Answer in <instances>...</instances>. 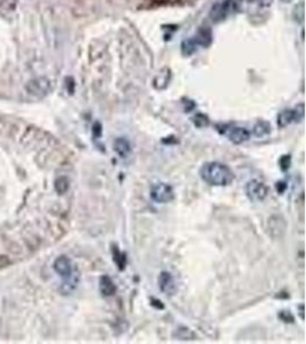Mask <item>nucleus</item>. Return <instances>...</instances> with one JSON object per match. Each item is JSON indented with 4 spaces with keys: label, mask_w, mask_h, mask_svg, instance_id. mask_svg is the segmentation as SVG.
<instances>
[{
    "label": "nucleus",
    "mask_w": 306,
    "mask_h": 344,
    "mask_svg": "<svg viewBox=\"0 0 306 344\" xmlns=\"http://www.w3.org/2000/svg\"><path fill=\"white\" fill-rule=\"evenodd\" d=\"M192 121H193L194 125L196 126V128H207V126L210 125V119L208 117L207 115H204V114H196V115L194 116L193 118H192Z\"/></svg>",
    "instance_id": "nucleus-18"
},
{
    "label": "nucleus",
    "mask_w": 306,
    "mask_h": 344,
    "mask_svg": "<svg viewBox=\"0 0 306 344\" xmlns=\"http://www.w3.org/2000/svg\"><path fill=\"white\" fill-rule=\"evenodd\" d=\"M113 150L118 154L119 157L125 159V157H128L129 155H130L131 151H132L130 141H129L126 138H123V137L116 138L115 141H113Z\"/></svg>",
    "instance_id": "nucleus-11"
},
{
    "label": "nucleus",
    "mask_w": 306,
    "mask_h": 344,
    "mask_svg": "<svg viewBox=\"0 0 306 344\" xmlns=\"http://www.w3.org/2000/svg\"><path fill=\"white\" fill-rule=\"evenodd\" d=\"M27 92L34 98H44L50 92L52 84L50 81L46 77H37L29 81V83L25 85Z\"/></svg>",
    "instance_id": "nucleus-6"
},
{
    "label": "nucleus",
    "mask_w": 306,
    "mask_h": 344,
    "mask_svg": "<svg viewBox=\"0 0 306 344\" xmlns=\"http://www.w3.org/2000/svg\"><path fill=\"white\" fill-rule=\"evenodd\" d=\"M150 198L156 203H168L175 198V191L166 182H156L150 188Z\"/></svg>",
    "instance_id": "nucleus-4"
},
{
    "label": "nucleus",
    "mask_w": 306,
    "mask_h": 344,
    "mask_svg": "<svg viewBox=\"0 0 306 344\" xmlns=\"http://www.w3.org/2000/svg\"><path fill=\"white\" fill-rule=\"evenodd\" d=\"M112 255L113 263L117 265L118 270H125L126 263H128V257H126L125 252L121 251V249L118 248L117 245H112Z\"/></svg>",
    "instance_id": "nucleus-13"
},
{
    "label": "nucleus",
    "mask_w": 306,
    "mask_h": 344,
    "mask_svg": "<svg viewBox=\"0 0 306 344\" xmlns=\"http://www.w3.org/2000/svg\"><path fill=\"white\" fill-rule=\"evenodd\" d=\"M220 134L226 135L229 141L235 145H241L249 140L250 138V131L242 126H236L232 124H218L216 126Z\"/></svg>",
    "instance_id": "nucleus-2"
},
{
    "label": "nucleus",
    "mask_w": 306,
    "mask_h": 344,
    "mask_svg": "<svg viewBox=\"0 0 306 344\" xmlns=\"http://www.w3.org/2000/svg\"><path fill=\"white\" fill-rule=\"evenodd\" d=\"M173 337L180 341H193L196 339L197 336L191 328L186 326H179L175 332H173Z\"/></svg>",
    "instance_id": "nucleus-14"
},
{
    "label": "nucleus",
    "mask_w": 306,
    "mask_h": 344,
    "mask_svg": "<svg viewBox=\"0 0 306 344\" xmlns=\"http://www.w3.org/2000/svg\"><path fill=\"white\" fill-rule=\"evenodd\" d=\"M281 1H282V2H290V1H291V0H281Z\"/></svg>",
    "instance_id": "nucleus-28"
},
{
    "label": "nucleus",
    "mask_w": 306,
    "mask_h": 344,
    "mask_svg": "<svg viewBox=\"0 0 306 344\" xmlns=\"http://www.w3.org/2000/svg\"><path fill=\"white\" fill-rule=\"evenodd\" d=\"M150 304H151V307H154L155 309H157V310H163V309H164V304L162 303V301H160V299H157V298L151 297L150 298Z\"/></svg>",
    "instance_id": "nucleus-24"
},
{
    "label": "nucleus",
    "mask_w": 306,
    "mask_h": 344,
    "mask_svg": "<svg viewBox=\"0 0 306 344\" xmlns=\"http://www.w3.org/2000/svg\"><path fill=\"white\" fill-rule=\"evenodd\" d=\"M298 308H299V315H301L302 319L304 320V305L301 304Z\"/></svg>",
    "instance_id": "nucleus-26"
},
{
    "label": "nucleus",
    "mask_w": 306,
    "mask_h": 344,
    "mask_svg": "<svg viewBox=\"0 0 306 344\" xmlns=\"http://www.w3.org/2000/svg\"><path fill=\"white\" fill-rule=\"evenodd\" d=\"M69 187H70V181H69L67 177L62 176V177H59V178H56V180L54 182V188H55V192L59 195H63L67 193Z\"/></svg>",
    "instance_id": "nucleus-16"
},
{
    "label": "nucleus",
    "mask_w": 306,
    "mask_h": 344,
    "mask_svg": "<svg viewBox=\"0 0 306 344\" xmlns=\"http://www.w3.org/2000/svg\"><path fill=\"white\" fill-rule=\"evenodd\" d=\"M53 267H54L55 272L58 273L63 280L69 279V278L72 277L76 273L72 262L70 261V258L67 256H60L56 258Z\"/></svg>",
    "instance_id": "nucleus-8"
},
{
    "label": "nucleus",
    "mask_w": 306,
    "mask_h": 344,
    "mask_svg": "<svg viewBox=\"0 0 306 344\" xmlns=\"http://www.w3.org/2000/svg\"><path fill=\"white\" fill-rule=\"evenodd\" d=\"M161 82L160 85H157V90H163L168 86L169 82H170V70L168 68H165V74H163V70L159 72V75L156 76V78L154 80V82Z\"/></svg>",
    "instance_id": "nucleus-17"
},
{
    "label": "nucleus",
    "mask_w": 306,
    "mask_h": 344,
    "mask_svg": "<svg viewBox=\"0 0 306 344\" xmlns=\"http://www.w3.org/2000/svg\"><path fill=\"white\" fill-rule=\"evenodd\" d=\"M235 7L234 0H223L212 6L210 11V17L213 22H222L228 16Z\"/></svg>",
    "instance_id": "nucleus-7"
},
{
    "label": "nucleus",
    "mask_w": 306,
    "mask_h": 344,
    "mask_svg": "<svg viewBox=\"0 0 306 344\" xmlns=\"http://www.w3.org/2000/svg\"><path fill=\"white\" fill-rule=\"evenodd\" d=\"M99 289L100 293L102 294V296L105 297H110V296H113L116 293V286L113 281L112 280V278L109 276H102L99 280Z\"/></svg>",
    "instance_id": "nucleus-12"
},
{
    "label": "nucleus",
    "mask_w": 306,
    "mask_h": 344,
    "mask_svg": "<svg viewBox=\"0 0 306 344\" xmlns=\"http://www.w3.org/2000/svg\"><path fill=\"white\" fill-rule=\"evenodd\" d=\"M196 49H197V47L194 44L193 40H192V38L184 40V42H182V44H181V52L184 55L193 54Z\"/></svg>",
    "instance_id": "nucleus-19"
},
{
    "label": "nucleus",
    "mask_w": 306,
    "mask_h": 344,
    "mask_svg": "<svg viewBox=\"0 0 306 344\" xmlns=\"http://www.w3.org/2000/svg\"><path fill=\"white\" fill-rule=\"evenodd\" d=\"M275 188H276L277 193L282 194V193H285V191L287 188V184L285 181H277L275 184Z\"/></svg>",
    "instance_id": "nucleus-25"
},
{
    "label": "nucleus",
    "mask_w": 306,
    "mask_h": 344,
    "mask_svg": "<svg viewBox=\"0 0 306 344\" xmlns=\"http://www.w3.org/2000/svg\"><path fill=\"white\" fill-rule=\"evenodd\" d=\"M192 40H193L197 49L198 47H208L212 43V33H211L209 28H201L196 34L192 38Z\"/></svg>",
    "instance_id": "nucleus-10"
},
{
    "label": "nucleus",
    "mask_w": 306,
    "mask_h": 344,
    "mask_svg": "<svg viewBox=\"0 0 306 344\" xmlns=\"http://www.w3.org/2000/svg\"><path fill=\"white\" fill-rule=\"evenodd\" d=\"M279 165L282 171H287V170L290 168V165H291V156L290 155L281 156V159L279 160Z\"/></svg>",
    "instance_id": "nucleus-22"
},
{
    "label": "nucleus",
    "mask_w": 306,
    "mask_h": 344,
    "mask_svg": "<svg viewBox=\"0 0 306 344\" xmlns=\"http://www.w3.org/2000/svg\"><path fill=\"white\" fill-rule=\"evenodd\" d=\"M252 132H254V134L258 138L265 137V135H267L271 132L270 123L266 121L257 122L254 126V130H252Z\"/></svg>",
    "instance_id": "nucleus-15"
},
{
    "label": "nucleus",
    "mask_w": 306,
    "mask_h": 344,
    "mask_svg": "<svg viewBox=\"0 0 306 344\" xmlns=\"http://www.w3.org/2000/svg\"><path fill=\"white\" fill-rule=\"evenodd\" d=\"M200 177L211 186H228L235 178L231 168L220 162L204 163L200 169Z\"/></svg>",
    "instance_id": "nucleus-1"
},
{
    "label": "nucleus",
    "mask_w": 306,
    "mask_h": 344,
    "mask_svg": "<svg viewBox=\"0 0 306 344\" xmlns=\"http://www.w3.org/2000/svg\"><path fill=\"white\" fill-rule=\"evenodd\" d=\"M282 297H283V295H277V296H276V298H282ZM288 297H289V295L286 294V295H285V298H288Z\"/></svg>",
    "instance_id": "nucleus-27"
},
{
    "label": "nucleus",
    "mask_w": 306,
    "mask_h": 344,
    "mask_svg": "<svg viewBox=\"0 0 306 344\" xmlns=\"http://www.w3.org/2000/svg\"><path fill=\"white\" fill-rule=\"evenodd\" d=\"M159 288L163 294L165 295H175L177 292V283L173 276L168 271L161 272L159 277Z\"/></svg>",
    "instance_id": "nucleus-9"
},
{
    "label": "nucleus",
    "mask_w": 306,
    "mask_h": 344,
    "mask_svg": "<svg viewBox=\"0 0 306 344\" xmlns=\"http://www.w3.org/2000/svg\"><path fill=\"white\" fill-rule=\"evenodd\" d=\"M270 189L264 182L257 179L249 180L245 185V195L251 202H261L267 197Z\"/></svg>",
    "instance_id": "nucleus-5"
},
{
    "label": "nucleus",
    "mask_w": 306,
    "mask_h": 344,
    "mask_svg": "<svg viewBox=\"0 0 306 344\" xmlns=\"http://www.w3.org/2000/svg\"><path fill=\"white\" fill-rule=\"evenodd\" d=\"M305 108L303 103H299L292 109H285L277 115V125L279 128H286L292 123H299L304 119Z\"/></svg>",
    "instance_id": "nucleus-3"
},
{
    "label": "nucleus",
    "mask_w": 306,
    "mask_h": 344,
    "mask_svg": "<svg viewBox=\"0 0 306 344\" xmlns=\"http://www.w3.org/2000/svg\"><path fill=\"white\" fill-rule=\"evenodd\" d=\"M277 317H279L280 320L283 321V323H286V324H292L295 321V317L292 315V313L289 310L280 311L279 314H277Z\"/></svg>",
    "instance_id": "nucleus-21"
},
{
    "label": "nucleus",
    "mask_w": 306,
    "mask_h": 344,
    "mask_svg": "<svg viewBox=\"0 0 306 344\" xmlns=\"http://www.w3.org/2000/svg\"><path fill=\"white\" fill-rule=\"evenodd\" d=\"M101 134H102V126L99 122L94 123L93 125V137L96 139H99L101 137Z\"/></svg>",
    "instance_id": "nucleus-23"
},
{
    "label": "nucleus",
    "mask_w": 306,
    "mask_h": 344,
    "mask_svg": "<svg viewBox=\"0 0 306 344\" xmlns=\"http://www.w3.org/2000/svg\"><path fill=\"white\" fill-rule=\"evenodd\" d=\"M17 0H0V11L13 12L16 7Z\"/></svg>",
    "instance_id": "nucleus-20"
}]
</instances>
